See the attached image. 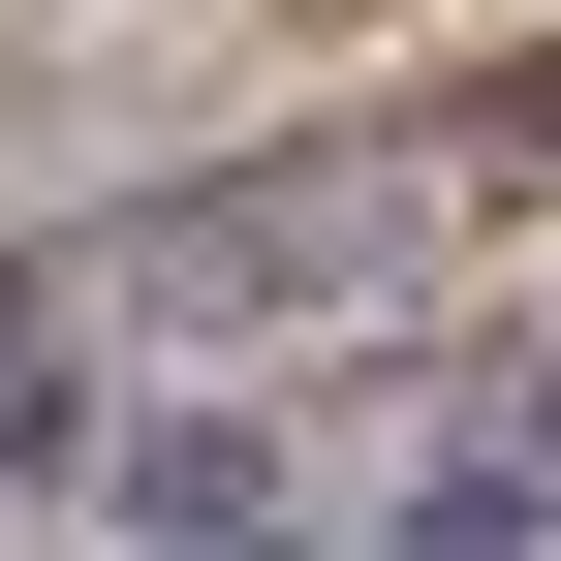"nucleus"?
Segmentation results:
<instances>
[{
    "instance_id": "f257e3e1",
    "label": "nucleus",
    "mask_w": 561,
    "mask_h": 561,
    "mask_svg": "<svg viewBox=\"0 0 561 561\" xmlns=\"http://www.w3.org/2000/svg\"><path fill=\"white\" fill-rule=\"evenodd\" d=\"M94 280H125V312H280V280H343V187L312 157H280V187H157Z\"/></svg>"
},
{
    "instance_id": "f03ea898",
    "label": "nucleus",
    "mask_w": 561,
    "mask_h": 561,
    "mask_svg": "<svg viewBox=\"0 0 561 561\" xmlns=\"http://www.w3.org/2000/svg\"><path fill=\"white\" fill-rule=\"evenodd\" d=\"M94 500H125V561H280V437L250 405H157V437H94Z\"/></svg>"
},
{
    "instance_id": "7ed1b4c3",
    "label": "nucleus",
    "mask_w": 561,
    "mask_h": 561,
    "mask_svg": "<svg viewBox=\"0 0 561 561\" xmlns=\"http://www.w3.org/2000/svg\"><path fill=\"white\" fill-rule=\"evenodd\" d=\"M375 561H561V468H437V500H405Z\"/></svg>"
},
{
    "instance_id": "20e7f679",
    "label": "nucleus",
    "mask_w": 561,
    "mask_h": 561,
    "mask_svg": "<svg viewBox=\"0 0 561 561\" xmlns=\"http://www.w3.org/2000/svg\"><path fill=\"white\" fill-rule=\"evenodd\" d=\"M500 468H561V343H530V375H500Z\"/></svg>"
}]
</instances>
